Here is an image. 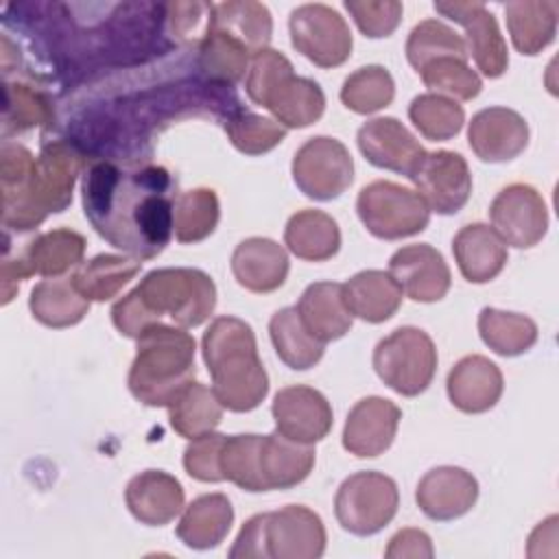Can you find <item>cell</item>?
<instances>
[{
	"label": "cell",
	"mask_w": 559,
	"mask_h": 559,
	"mask_svg": "<svg viewBox=\"0 0 559 559\" xmlns=\"http://www.w3.org/2000/svg\"><path fill=\"white\" fill-rule=\"evenodd\" d=\"M83 212L111 247L133 260L159 255L173 236V179L162 166L94 162L81 183Z\"/></svg>",
	"instance_id": "cell-1"
},
{
	"label": "cell",
	"mask_w": 559,
	"mask_h": 559,
	"mask_svg": "<svg viewBox=\"0 0 559 559\" xmlns=\"http://www.w3.org/2000/svg\"><path fill=\"white\" fill-rule=\"evenodd\" d=\"M81 173V153L59 140L46 144L37 157L20 144L4 142L0 153L2 223L28 231L50 212H63Z\"/></svg>",
	"instance_id": "cell-2"
},
{
	"label": "cell",
	"mask_w": 559,
	"mask_h": 559,
	"mask_svg": "<svg viewBox=\"0 0 559 559\" xmlns=\"http://www.w3.org/2000/svg\"><path fill=\"white\" fill-rule=\"evenodd\" d=\"M216 306V286L199 269H155L111 308L120 334L138 338L146 328L170 317L179 328L201 325Z\"/></svg>",
	"instance_id": "cell-3"
},
{
	"label": "cell",
	"mask_w": 559,
	"mask_h": 559,
	"mask_svg": "<svg viewBox=\"0 0 559 559\" xmlns=\"http://www.w3.org/2000/svg\"><path fill=\"white\" fill-rule=\"evenodd\" d=\"M201 349L223 408L247 413L262 404L269 393V376L249 323L238 317H216L203 334Z\"/></svg>",
	"instance_id": "cell-4"
},
{
	"label": "cell",
	"mask_w": 559,
	"mask_h": 559,
	"mask_svg": "<svg viewBox=\"0 0 559 559\" xmlns=\"http://www.w3.org/2000/svg\"><path fill=\"white\" fill-rule=\"evenodd\" d=\"M218 463L223 478L245 491L290 489L308 478L314 450L280 432L231 435L223 441Z\"/></svg>",
	"instance_id": "cell-5"
},
{
	"label": "cell",
	"mask_w": 559,
	"mask_h": 559,
	"mask_svg": "<svg viewBox=\"0 0 559 559\" xmlns=\"http://www.w3.org/2000/svg\"><path fill=\"white\" fill-rule=\"evenodd\" d=\"M129 391L146 406H170L194 382V338L166 323H155L138 336L129 371Z\"/></svg>",
	"instance_id": "cell-6"
},
{
	"label": "cell",
	"mask_w": 559,
	"mask_h": 559,
	"mask_svg": "<svg viewBox=\"0 0 559 559\" xmlns=\"http://www.w3.org/2000/svg\"><path fill=\"white\" fill-rule=\"evenodd\" d=\"M245 90L249 98L269 109L284 129L308 127L317 122L325 109V96L319 83L295 76L293 63L271 48L253 55Z\"/></svg>",
	"instance_id": "cell-7"
},
{
	"label": "cell",
	"mask_w": 559,
	"mask_h": 559,
	"mask_svg": "<svg viewBox=\"0 0 559 559\" xmlns=\"http://www.w3.org/2000/svg\"><path fill=\"white\" fill-rule=\"evenodd\" d=\"M325 550V528L321 518L301 504L280 511L258 513L240 528L229 557H280L317 559Z\"/></svg>",
	"instance_id": "cell-8"
},
{
	"label": "cell",
	"mask_w": 559,
	"mask_h": 559,
	"mask_svg": "<svg viewBox=\"0 0 559 559\" xmlns=\"http://www.w3.org/2000/svg\"><path fill=\"white\" fill-rule=\"evenodd\" d=\"M373 369L389 389L404 397H415L424 393L435 378V343L419 328H397L376 345Z\"/></svg>",
	"instance_id": "cell-9"
},
{
	"label": "cell",
	"mask_w": 559,
	"mask_h": 559,
	"mask_svg": "<svg viewBox=\"0 0 559 559\" xmlns=\"http://www.w3.org/2000/svg\"><path fill=\"white\" fill-rule=\"evenodd\" d=\"M356 212L367 231L382 240L415 236L430 221V210L415 190L384 179L371 181L358 192Z\"/></svg>",
	"instance_id": "cell-10"
},
{
	"label": "cell",
	"mask_w": 559,
	"mask_h": 559,
	"mask_svg": "<svg viewBox=\"0 0 559 559\" xmlns=\"http://www.w3.org/2000/svg\"><path fill=\"white\" fill-rule=\"evenodd\" d=\"M400 493L391 476L382 472H356L345 478L334 498L338 524L354 535L382 531L397 513Z\"/></svg>",
	"instance_id": "cell-11"
},
{
	"label": "cell",
	"mask_w": 559,
	"mask_h": 559,
	"mask_svg": "<svg viewBox=\"0 0 559 559\" xmlns=\"http://www.w3.org/2000/svg\"><path fill=\"white\" fill-rule=\"evenodd\" d=\"M290 41L297 52L319 68H336L352 55V33L347 22L328 4H301L288 17Z\"/></svg>",
	"instance_id": "cell-12"
},
{
	"label": "cell",
	"mask_w": 559,
	"mask_h": 559,
	"mask_svg": "<svg viewBox=\"0 0 559 559\" xmlns=\"http://www.w3.org/2000/svg\"><path fill=\"white\" fill-rule=\"evenodd\" d=\"M293 179L308 199L332 201L349 188L354 159L343 142L328 135L310 138L293 157Z\"/></svg>",
	"instance_id": "cell-13"
},
{
	"label": "cell",
	"mask_w": 559,
	"mask_h": 559,
	"mask_svg": "<svg viewBox=\"0 0 559 559\" xmlns=\"http://www.w3.org/2000/svg\"><path fill=\"white\" fill-rule=\"evenodd\" d=\"M491 229L504 245L528 249L537 245L548 229V210L542 194L528 183L502 188L489 207Z\"/></svg>",
	"instance_id": "cell-14"
},
{
	"label": "cell",
	"mask_w": 559,
	"mask_h": 559,
	"mask_svg": "<svg viewBox=\"0 0 559 559\" xmlns=\"http://www.w3.org/2000/svg\"><path fill=\"white\" fill-rule=\"evenodd\" d=\"M411 181L428 210L437 214H456L472 194L467 162L454 151L426 153Z\"/></svg>",
	"instance_id": "cell-15"
},
{
	"label": "cell",
	"mask_w": 559,
	"mask_h": 559,
	"mask_svg": "<svg viewBox=\"0 0 559 559\" xmlns=\"http://www.w3.org/2000/svg\"><path fill=\"white\" fill-rule=\"evenodd\" d=\"M435 11L465 28L467 55L476 61L485 76L498 79L504 74L509 66L507 44L500 35L496 17L483 2H435Z\"/></svg>",
	"instance_id": "cell-16"
},
{
	"label": "cell",
	"mask_w": 559,
	"mask_h": 559,
	"mask_svg": "<svg viewBox=\"0 0 559 559\" xmlns=\"http://www.w3.org/2000/svg\"><path fill=\"white\" fill-rule=\"evenodd\" d=\"M280 435L312 445L332 428V406L325 395L312 386L295 384L277 391L271 406Z\"/></svg>",
	"instance_id": "cell-17"
},
{
	"label": "cell",
	"mask_w": 559,
	"mask_h": 559,
	"mask_svg": "<svg viewBox=\"0 0 559 559\" xmlns=\"http://www.w3.org/2000/svg\"><path fill=\"white\" fill-rule=\"evenodd\" d=\"M356 140L369 164L400 173L408 179L415 175L426 155L417 138L397 118L391 116L367 120L358 129Z\"/></svg>",
	"instance_id": "cell-18"
},
{
	"label": "cell",
	"mask_w": 559,
	"mask_h": 559,
	"mask_svg": "<svg viewBox=\"0 0 559 559\" xmlns=\"http://www.w3.org/2000/svg\"><path fill=\"white\" fill-rule=\"evenodd\" d=\"M389 273L413 301L432 304L450 290V269L443 255L430 245L397 249L389 260Z\"/></svg>",
	"instance_id": "cell-19"
},
{
	"label": "cell",
	"mask_w": 559,
	"mask_h": 559,
	"mask_svg": "<svg viewBox=\"0 0 559 559\" xmlns=\"http://www.w3.org/2000/svg\"><path fill=\"white\" fill-rule=\"evenodd\" d=\"M402 411L391 400L371 395L354 404L343 428V448L360 459L389 450L395 439Z\"/></svg>",
	"instance_id": "cell-20"
},
{
	"label": "cell",
	"mask_w": 559,
	"mask_h": 559,
	"mask_svg": "<svg viewBox=\"0 0 559 559\" xmlns=\"http://www.w3.org/2000/svg\"><path fill=\"white\" fill-rule=\"evenodd\" d=\"M467 140L478 159L489 164L509 162L526 148L528 124L513 109L487 107L472 118Z\"/></svg>",
	"instance_id": "cell-21"
},
{
	"label": "cell",
	"mask_w": 559,
	"mask_h": 559,
	"mask_svg": "<svg viewBox=\"0 0 559 559\" xmlns=\"http://www.w3.org/2000/svg\"><path fill=\"white\" fill-rule=\"evenodd\" d=\"M478 498L476 478L463 467L441 465L424 474L417 483L415 500L419 509L437 522H448L465 515Z\"/></svg>",
	"instance_id": "cell-22"
},
{
	"label": "cell",
	"mask_w": 559,
	"mask_h": 559,
	"mask_svg": "<svg viewBox=\"0 0 559 559\" xmlns=\"http://www.w3.org/2000/svg\"><path fill=\"white\" fill-rule=\"evenodd\" d=\"M448 397L463 413H485L496 406L504 382L496 362L480 354L461 358L448 373Z\"/></svg>",
	"instance_id": "cell-23"
},
{
	"label": "cell",
	"mask_w": 559,
	"mask_h": 559,
	"mask_svg": "<svg viewBox=\"0 0 559 559\" xmlns=\"http://www.w3.org/2000/svg\"><path fill=\"white\" fill-rule=\"evenodd\" d=\"M124 500L135 520L148 526H164L183 509V489L175 476L162 469H146L129 480Z\"/></svg>",
	"instance_id": "cell-24"
},
{
	"label": "cell",
	"mask_w": 559,
	"mask_h": 559,
	"mask_svg": "<svg viewBox=\"0 0 559 559\" xmlns=\"http://www.w3.org/2000/svg\"><path fill=\"white\" fill-rule=\"evenodd\" d=\"M236 282L251 293L277 290L288 275V255L271 238H247L231 253Z\"/></svg>",
	"instance_id": "cell-25"
},
{
	"label": "cell",
	"mask_w": 559,
	"mask_h": 559,
	"mask_svg": "<svg viewBox=\"0 0 559 559\" xmlns=\"http://www.w3.org/2000/svg\"><path fill=\"white\" fill-rule=\"evenodd\" d=\"M461 275L472 284L491 282L507 264V245L485 223H469L452 240Z\"/></svg>",
	"instance_id": "cell-26"
},
{
	"label": "cell",
	"mask_w": 559,
	"mask_h": 559,
	"mask_svg": "<svg viewBox=\"0 0 559 559\" xmlns=\"http://www.w3.org/2000/svg\"><path fill=\"white\" fill-rule=\"evenodd\" d=\"M295 308L306 330L323 345L345 336L354 321L343 297V284L338 282L310 284Z\"/></svg>",
	"instance_id": "cell-27"
},
{
	"label": "cell",
	"mask_w": 559,
	"mask_h": 559,
	"mask_svg": "<svg viewBox=\"0 0 559 559\" xmlns=\"http://www.w3.org/2000/svg\"><path fill=\"white\" fill-rule=\"evenodd\" d=\"M402 288L389 271H360L343 284V297L354 317L367 323H382L391 319L402 304Z\"/></svg>",
	"instance_id": "cell-28"
},
{
	"label": "cell",
	"mask_w": 559,
	"mask_h": 559,
	"mask_svg": "<svg viewBox=\"0 0 559 559\" xmlns=\"http://www.w3.org/2000/svg\"><path fill=\"white\" fill-rule=\"evenodd\" d=\"M231 522L234 509L229 498L223 493H205L186 507L177 524V537L188 548L207 550L225 539Z\"/></svg>",
	"instance_id": "cell-29"
},
{
	"label": "cell",
	"mask_w": 559,
	"mask_h": 559,
	"mask_svg": "<svg viewBox=\"0 0 559 559\" xmlns=\"http://www.w3.org/2000/svg\"><path fill=\"white\" fill-rule=\"evenodd\" d=\"M559 4L555 0H518L504 4L511 41L522 55L542 52L557 33Z\"/></svg>",
	"instance_id": "cell-30"
},
{
	"label": "cell",
	"mask_w": 559,
	"mask_h": 559,
	"mask_svg": "<svg viewBox=\"0 0 559 559\" xmlns=\"http://www.w3.org/2000/svg\"><path fill=\"white\" fill-rule=\"evenodd\" d=\"M207 26L240 41L251 55L264 50L273 33L269 9L262 2L253 0H231L212 4Z\"/></svg>",
	"instance_id": "cell-31"
},
{
	"label": "cell",
	"mask_w": 559,
	"mask_h": 559,
	"mask_svg": "<svg viewBox=\"0 0 559 559\" xmlns=\"http://www.w3.org/2000/svg\"><path fill=\"white\" fill-rule=\"evenodd\" d=\"M288 251L308 262L330 260L341 247L336 221L321 210H301L293 214L284 229Z\"/></svg>",
	"instance_id": "cell-32"
},
{
	"label": "cell",
	"mask_w": 559,
	"mask_h": 559,
	"mask_svg": "<svg viewBox=\"0 0 559 559\" xmlns=\"http://www.w3.org/2000/svg\"><path fill=\"white\" fill-rule=\"evenodd\" d=\"M28 308L39 323L48 328H68L87 314L90 299L81 295L72 275L48 277L31 290Z\"/></svg>",
	"instance_id": "cell-33"
},
{
	"label": "cell",
	"mask_w": 559,
	"mask_h": 559,
	"mask_svg": "<svg viewBox=\"0 0 559 559\" xmlns=\"http://www.w3.org/2000/svg\"><path fill=\"white\" fill-rule=\"evenodd\" d=\"M85 253V238L72 229H52L28 242L20 255L31 275L61 277L79 266Z\"/></svg>",
	"instance_id": "cell-34"
},
{
	"label": "cell",
	"mask_w": 559,
	"mask_h": 559,
	"mask_svg": "<svg viewBox=\"0 0 559 559\" xmlns=\"http://www.w3.org/2000/svg\"><path fill=\"white\" fill-rule=\"evenodd\" d=\"M273 347L284 365L304 371L314 367L323 356V343L317 341L299 319L295 306L277 310L269 321Z\"/></svg>",
	"instance_id": "cell-35"
},
{
	"label": "cell",
	"mask_w": 559,
	"mask_h": 559,
	"mask_svg": "<svg viewBox=\"0 0 559 559\" xmlns=\"http://www.w3.org/2000/svg\"><path fill=\"white\" fill-rule=\"evenodd\" d=\"M221 417L223 404L218 402L214 389L199 382H190L168 406L173 430L186 439L214 432V428L221 424Z\"/></svg>",
	"instance_id": "cell-36"
},
{
	"label": "cell",
	"mask_w": 559,
	"mask_h": 559,
	"mask_svg": "<svg viewBox=\"0 0 559 559\" xmlns=\"http://www.w3.org/2000/svg\"><path fill=\"white\" fill-rule=\"evenodd\" d=\"M478 332L485 345L500 356H520L537 341V325L533 319L496 308L480 310Z\"/></svg>",
	"instance_id": "cell-37"
},
{
	"label": "cell",
	"mask_w": 559,
	"mask_h": 559,
	"mask_svg": "<svg viewBox=\"0 0 559 559\" xmlns=\"http://www.w3.org/2000/svg\"><path fill=\"white\" fill-rule=\"evenodd\" d=\"M140 264L142 262L133 258L100 253L72 273V277L83 297L90 301H107L140 273Z\"/></svg>",
	"instance_id": "cell-38"
},
{
	"label": "cell",
	"mask_w": 559,
	"mask_h": 559,
	"mask_svg": "<svg viewBox=\"0 0 559 559\" xmlns=\"http://www.w3.org/2000/svg\"><path fill=\"white\" fill-rule=\"evenodd\" d=\"M218 199L210 188L181 192L175 201L173 234L181 245L205 240L218 223Z\"/></svg>",
	"instance_id": "cell-39"
},
{
	"label": "cell",
	"mask_w": 559,
	"mask_h": 559,
	"mask_svg": "<svg viewBox=\"0 0 559 559\" xmlns=\"http://www.w3.org/2000/svg\"><path fill=\"white\" fill-rule=\"evenodd\" d=\"M395 83L386 68L365 66L349 74L341 87V100L356 114H373L393 100Z\"/></svg>",
	"instance_id": "cell-40"
},
{
	"label": "cell",
	"mask_w": 559,
	"mask_h": 559,
	"mask_svg": "<svg viewBox=\"0 0 559 559\" xmlns=\"http://www.w3.org/2000/svg\"><path fill=\"white\" fill-rule=\"evenodd\" d=\"M408 118L424 138L441 142L454 138L461 131L465 122V111L456 100L448 96L419 94L408 107Z\"/></svg>",
	"instance_id": "cell-41"
},
{
	"label": "cell",
	"mask_w": 559,
	"mask_h": 559,
	"mask_svg": "<svg viewBox=\"0 0 559 559\" xmlns=\"http://www.w3.org/2000/svg\"><path fill=\"white\" fill-rule=\"evenodd\" d=\"M445 55L469 59L465 39L456 35L448 24L439 20H424L411 31L406 41V59L417 72L428 61Z\"/></svg>",
	"instance_id": "cell-42"
},
{
	"label": "cell",
	"mask_w": 559,
	"mask_h": 559,
	"mask_svg": "<svg viewBox=\"0 0 559 559\" xmlns=\"http://www.w3.org/2000/svg\"><path fill=\"white\" fill-rule=\"evenodd\" d=\"M419 76L426 87H430L437 94H448L459 100H472L474 96L480 94L483 81L480 76L467 66L465 57H437L428 61L421 70Z\"/></svg>",
	"instance_id": "cell-43"
},
{
	"label": "cell",
	"mask_w": 559,
	"mask_h": 559,
	"mask_svg": "<svg viewBox=\"0 0 559 559\" xmlns=\"http://www.w3.org/2000/svg\"><path fill=\"white\" fill-rule=\"evenodd\" d=\"M251 52L229 35L205 28L201 39V68L216 81L238 83L245 76Z\"/></svg>",
	"instance_id": "cell-44"
},
{
	"label": "cell",
	"mask_w": 559,
	"mask_h": 559,
	"mask_svg": "<svg viewBox=\"0 0 559 559\" xmlns=\"http://www.w3.org/2000/svg\"><path fill=\"white\" fill-rule=\"evenodd\" d=\"M225 131L231 144L247 155H262L286 138V129L280 122L251 111H240L229 118Z\"/></svg>",
	"instance_id": "cell-45"
},
{
	"label": "cell",
	"mask_w": 559,
	"mask_h": 559,
	"mask_svg": "<svg viewBox=\"0 0 559 559\" xmlns=\"http://www.w3.org/2000/svg\"><path fill=\"white\" fill-rule=\"evenodd\" d=\"M52 116L48 100L28 85H4V133L24 131L48 122Z\"/></svg>",
	"instance_id": "cell-46"
},
{
	"label": "cell",
	"mask_w": 559,
	"mask_h": 559,
	"mask_svg": "<svg viewBox=\"0 0 559 559\" xmlns=\"http://www.w3.org/2000/svg\"><path fill=\"white\" fill-rule=\"evenodd\" d=\"M345 9L354 17L356 26L365 37L380 39L389 37L402 20V2L397 0H345Z\"/></svg>",
	"instance_id": "cell-47"
},
{
	"label": "cell",
	"mask_w": 559,
	"mask_h": 559,
	"mask_svg": "<svg viewBox=\"0 0 559 559\" xmlns=\"http://www.w3.org/2000/svg\"><path fill=\"white\" fill-rule=\"evenodd\" d=\"M223 441H225V435H218V432H207L197 439H190V445L183 452L186 472L201 483L225 480L218 463Z\"/></svg>",
	"instance_id": "cell-48"
},
{
	"label": "cell",
	"mask_w": 559,
	"mask_h": 559,
	"mask_svg": "<svg viewBox=\"0 0 559 559\" xmlns=\"http://www.w3.org/2000/svg\"><path fill=\"white\" fill-rule=\"evenodd\" d=\"M168 11H170L173 33L179 39H192V37L203 39L207 22H210L212 4H207V2H173V4H168Z\"/></svg>",
	"instance_id": "cell-49"
},
{
	"label": "cell",
	"mask_w": 559,
	"mask_h": 559,
	"mask_svg": "<svg viewBox=\"0 0 559 559\" xmlns=\"http://www.w3.org/2000/svg\"><path fill=\"white\" fill-rule=\"evenodd\" d=\"M386 557H432L430 537L417 528H404L391 537Z\"/></svg>",
	"instance_id": "cell-50"
},
{
	"label": "cell",
	"mask_w": 559,
	"mask_h": 559,
	"mask_svg": "<svg viewBox=\"0 0 559 559\" xmlns=\"http://www.w3.org/2000/svg\"><path fill=\"white\" fill-rule=\"evenodd\" d=\"M28 275L31 273L22 258H15V260L4 258V262H2V304H9L13 299V293L20 288V282Z\"/></svg>",
	"instance_id": "cell-51"
}]
</instances>
